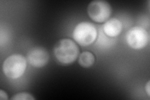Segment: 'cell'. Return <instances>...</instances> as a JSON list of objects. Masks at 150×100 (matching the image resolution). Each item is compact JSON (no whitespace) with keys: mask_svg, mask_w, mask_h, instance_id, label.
<instances>
[{"mask_svg":"<svg viewBox=\"0 0 150 100\" xmlns=\"http://www.w3.org/2000/svg\"><path fill=\"white\" fill-rule=\"evenodd\" d=\"M126 40L128 45L134 50H140L146 46L149 41V35L144 28L134 26L126 33Z\"/></svg>","mask_w":150,"mask_h":100,"instance_id":"cell-5","label":"cell"},{"mask_svg":"<svg viewBox=\"0 0 150 100\" xmlns=\"http://www.w3.org/2000/svg\"><path fill=\"white\" fill-rule=\"evenodd\" d=\"M27 66V60L20 54H13L5 59L3 63V71L6 77L17 79L24 74Z\"/></svg>","mask_w":150,"mask_h":100,"instance_id":"cell-2","label":"cell"},{"mask_svg":"<svg viewBox=\"0 0 150 100\" xmlns=\"http://www.w3.org/2000/svg\"><path fill=\"white\" fill-rule=\"evenodd\" d=\"M0 99L1 100H7L8 99V96L7 93L4 91L3 89L0 90Z\"/></svg>","mask_w":150,"mask_h":100,"instance_id":"cell-10","label":"cell"},{"mask_svg":"<svg viewBox=\"0 0 150 100\" xmlns=\"http://www.w3.org/2000/svg\"><path fill=\"white\" fill-rule=\"evenodd\" d=\"M11 100H34L35 98L33 95L27 92H21L13 95L11 98Z\"/></svg>","mask_w":150,"mask_h":100,"instance_id":"cell-9","label":"cell"},{"mask_svg":"<svg viewBox=\"0 0 150 100\" xmlns=\"http://www.w3.org/2000/svg\"><path fill=\"white\" fill-rule=\"evenodd\" d=\"M54 55L61 63L69 65L76 60L79 50L76 43L68 38L59 40L53 48Z\"/></svg>","mask_w":150,"mask_h":100,"instance_id":"cell-1","label":"cell"},{"mask_svg":"<svg viewBox=\"0 0 150 100\" xmlns=\"http://www.w3.org/2000/svg\"><path fill=\"white\" fill-rule=\"evenodd\" d=\"M123 25L118 19L113 18L108 20L103 26V31L105 34L110 37L118 36L122 31Z\"/></svg>","mask_w":150,"mask_h":100,"instance_id":"cell-7","label":"cell"},{"mask_svg":"<svg viewBox=\"0 0 150 100\" xmlns=\"http://www.w3.org/2000/svg\"><path fill=\"white\" fill-rule=\"evenodd\" d=\"M149 84H150V82H149V81H148V82L146 83V86H145V90H146V92L148 96H150V95H149L150 94V93H149V91H150V88H149L150 85H149Z\"/></svg>","mask_w":150,"mask_h":100,"instance_id":"cell-11","label":"cell"},{"mask_svg":"<svg viewBox=\"0 0 150 100\" xmlns=\"http://www.w3.org/2000/svg\"><path fill=\"white\" fill-rule=\"evenodd\" d=\"M88 16L96 23H103L108 20L111 15L112 8L109 3L103 0H95L88 4Z\"/></svg>","mask_w":150,"mask_h":100,"instance_id":"cell-4","label":"cell"},{"mask_svg":"<svg viewBox=\"0 0 150 100\" xmlns=\"http://www.w3.org/2000/svg\"><path fill=\"white\" fill-rule=\"evenodd\" d=\"M95 61V57L90 51H84L79 57L78 63L83 68H90Z\"/></svg>","mask_w":150,"mask_h":100,"instance_id":"cell-8","label":"cell"},{"mask_svg":"<svg viewBox=\"0 0 150 100\" xmlns=\"http://www.w3.org/2000/svg\"><path fill=\"white\" fill-rule=\"evenodd\" d=\"M26 60L28 63L34 67L41 68L48 63L49 53L43 47H35L28 51Z\"/></svg>","mask_w":150,"mask_h":100,"instance_id":"cell-6","label":"cell"},{"mask_svg":"<svg viewBox=\"0 0 150 100\" xmlns=\"http://www.w3.org/2000/svg\"><path fill=\"white\" fill-rule=\"evenodd\" d=\"M97 30L93 23L83 21L75 26L73 32V38L78 44L83 46H88L95 41Z\"/></svg>","mask_w":150,"mask_h":100,"instance_id":"cell-3","label":"cell"}]
</instances>
